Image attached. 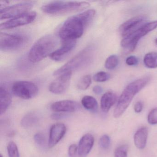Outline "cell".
Instances as JSON below:
<instances>
[{
    "label": "cell",
    "instance_id": "1",
    "mask_svg": "<svg viewBox=\"0 0 157 157\" xmlns=\"http://www.w3.org/2000/svg\"><path fill=\"white\" fill-rule=\"evenodd\" d=\"M95 11L90 10L69 18L59 32L62 42L76 40L82 36L84 30L93 21Z\"/></svg>",
    "mask_w": 157,
    "mask_h": 157
},
{
    "label": "cell",
    "instance_id": "2",
    "mask_svg": "<svg viewBox=\"0 0 157 157\" xmlns=\"http://www.w3.org/2000/svg\"><path fill=\"white\" fill-rule=\"evenodd\" d=\"M150 81L149 77H145L134 81L127 86L121 94L114 111L115 117L117 118L123 114L135 95L142 90Z\"/></svg>",
    "mask_w": 157,
    "mask_h": 157
},
{
    "label": "cell",
    "instance_id": "3",
    "mask_svg": "<svg viewBox=\"0 0 157 157\" xmlns=\"http://www.w3.org/2000/svg\"><path fill=\"white\" fill-rule=\"evenodd\" d=\"M57 44V39L55 36L48 35L38 39L33 45L28 53L30 62L36 63L50 56Z\"/></svg>",
    "mask_w": 157,
    "mask_h": 157
},
{
    "label": "cell",
    "instance_id": "4",
    "mask_svg": "<svg viewBox=\"0 0 157 157\" xmlns=\"http://www.w3.org/2000/svg\"><path fill=\"white\" fill-rule=\"evenodd\" d=\"M90 4L84 2L55 1L42 7L44 12L50 14H64L85 10Z\"/></svg>",
    "mask_w": 157,
    "mask_h": 157
},
{
    "label": "cell",
    "instance_id": "5",
    "mask_svg": "<svg viewBox=\"0 0 157 157\" xmlns=\"http://www.w3.org/2000/svg\"><path fill=\"white\" fill-rule=\"evenodd\" d=\"M92 56L91 48L87 47L79 52L71 59L54 72L55 76H59L67 72H72L87 65Z\"/></svg>",
    "mask_w": 157,
    "mask_h": 157
},
{
    "label": "cell",
    "instance_id": "6",
    "mask_svg": "<svg viewBox=\"0 0 157 157\" xmlns=\"http://www.w3.org/2000/svg\"><path fill=\"white\" fill-rule=\"evenodd\" d=\"M157 28V21L145 24L129 35L124 37L121 41V46L129 53L133 52L140 39Z\"/></svg>",
    "mask_w": 157,
    "mask_h": 157
},
{
    "label": "cell",
    "instance_id": "7",
    "mask_svg": "<svg viewBox=\"0 0 157 157\" xmlns=\"http://www.w3.org/2000/svg\"><path fill=\"white\" fill-rule=\"evenodd\" d=\"M12 91L13 94L17 97L28 100L34 98L37 95L38 89L33 82L20 81L13 83Z\"/></svg>",
    "mask_w": 157,
    "mask_h": 157
},
{
    "label": "cell",
    "instance_id": "8",
    "mask_svg": "<svg viewBox=\"0 0 157 157\" xmlns=\"http://www.w3.org/2000/svg\"><path fill=\"white\" fill-rule=\"evenodd\" d=\"M25 42V38L19 35L2 33L0 34V48L1 51L16 50L21 47Z\"/></svg>",
    "mask_w": 157,
    "mask_h": 157
},
{
    "label": "cell",
    "instance_id": "9",
    "mask_svg": "<svg viewBox=\"0 0 157 157\" xmlns=\"http://www.w3.org/2000/svg\"><path fill=\"white\" fill-rule=\"evenodd\" d=\"M34 6V2H24L18 3L1 10V20L13 18L29 12Z\"/></svg>",
    "mask_w": 157,
    "mask_h": 157
},
{
    "label": "cell",
    "instance_id": "10",
    "mask_svg": "<svg viewBox=\"0 0 157 157\" xmlns=\"http://www.w3.org/2000/svg\"><path fill=\"white\" fill-rule=\"evenodd\" d=\"M36 16V13L35 12H29L14 17L6 22L1 24L0 25V29L1 30H9L29 24L35 20Z\"/></svg>",
    "mask_w": 157,
    "mask_h": 157
},
{
    "label": "cell",
    "instance_id": "11",
    "mask_svg": "<svg viewBox=\"0 0 157 157\" xmlns=\"http://www.w3.org/2000/svg\"><path fill=\"white\" fill-rule=\"evenodd\" d=\"M59 76L49 85V91L56 94H62L67 90L70 83L72 72H65Z\"/></svg>",
    "mask_w": 157,
    "mask_h": 157
},
{
    "label": "cell",
    "instance_id": "12",
    "mask_svg": "<svg viewBox=\"0 0 157 157\" xmlns=\"http://www.w3.org/2000/svg\"><path fill=\"white\" fill-rule=\"evenodd\" d=\"M146 18L142 16H137L129 19L121 25L119 32L123 37L129 35L145 24Z\"/></svg>",
    "mask_w": 157,
    "mask_h": 157
},
{
    "label": "cell",
    "instance_id": "13",
    "mask_svg": "<svg viewBox=\"0 0 157 157\" xmlns=\"http://www.w3.org/2000/svg\"><path fill=\"white\" fill-rule=\"evenodd\" d=\"M76 45V40L63 42L62 46L50 55V58L57 61L65 59L74 49Z\"/></svg>",
    "mask_w": 157,
    "mask_h": 157
},
{
    "label": "cell",
    "instance_id": "14",
    "mask_svg": "<svg viewBox=\"0 0 157 157\" xmlns=\"http://www.w3.org/2000/svg\"><path fill=\"white\" fill-rule=\"evenodd\" d=\"M80 108V106L78 103L71 100L58 101L51 105V110L56 113H72Z\"/></svg>",
    "mask_w": 157,
    "mask_h": 157
},
{
    "label": "cell",
    "instance_id": "15",
    "mask_svg": "<svg viewBox=\"0 0 157 157\" xmlns=\"http://www.w3.org/2000/svg\"><path fill=\"white\" fill-rule=\"evenodd\" d=\"M66 130V126L62 123L55 124L51 127L48 140L49 147H53L60 141L65 136Z\"/></svg>",
    "mask_w": 157,
    "mask_h": 157
},
{
    "label": "cell",
    "instance_id": "16",
    "mask_svg": "<svg viewBox=\"0 0 157 157\" xmlns=\"http://www.w3.org/2000/svg\"><path fill=\"white\" fill-rule=\"evenodd\" d=\"M94 137L92 135H84L80 140L78 147V153L79 157H86L91 150L94 144Z\"/></svg>",
    "mask_w": 157,
    "mask_h": 157
},
{
    "label": "cell",
    "instance_id": "17",
    "mask_svg": "<svg viewBox=\"0 0 157 157\" xmlns=\"http://www.w3.org/2000/svg\"><path fill=\"white\" fill-rule=\"evenodd\" d=\"M148 135V129L146 127L137 130L134 136V144L137 148L143 149L146 147Z\"/></svg>",
    "mask_w": 157,
    "mask_h": 157
},
{
    "label": "cell",
    "instance_id": "18",
    "mask_svg": "<svg viewBox=\"0 0 157 157\" xmlns=\"http://www.w3.org/2000/svg\"><path fill=\"white\" fill-rule=\"evenodd\" d=\"M117 97L115 94L112 92H107L102 96L101 106L103 112L107 113L115 104Z\"/></svg>",
    "mask_w": 157,
    "mask_h": 157
},
{
    "label": "cell",
    "instance_id": "19",
    "mask_svg": "<svg viewBox=\"0 0 157 157\" xmlns=\"http://www.w3.org/2000/svg\"><path fill=\"white\" fill-rule=\"evenodd\" d=\"M12 102V97L10 93L4 88H0V114H4Z\"/></svg>",
    "mask_w": 157,
    "mask_h": 157
},
{
    "label": "cell",
    "instance_id": "20",
    "mask_svg": "<svg viewBox=\"0 0 157 157\" xmlns=\"http://www.w3.org/2000/svg\"><path fill=\"white\" fill-rule=\"evenodd\" d=\"M39 116L35 113H30L26 114L21 121V124L25 128H30L38 123Z\"/></svg>",
    "mask_w": 157,
    "mask_h": 157
},
{
    "label": "cell",
    "instance_id": "21",
    "mask_svg": "<svg viewBox=\"0 0 157 157\" xmlns=\"http://www.w3.org/2000/svg\"><path fill=\"white\" fill-rule=\"evenodd\" d=\"M82 106L89 111L95 112L98 108V103L94 97L92 96H84L82 100Z\"/></svg>",
    "mask_w": 157,
    "mask_h": 157
},
{
    "label": "cell",
    "instance_id": "22",
    "mask_svg": "<svg viewBox=\"0 0 157 157\" xmlns=\"http://www.w3.org/2000/svg\"><path fill=\"white\" fill-rule=\"evenodd\" d=\"M145 66L148 68H156L157 67V53L150 52L145 55L144 58Z\"/></svg>",
    "mask_w": 157,
    "mask_h": 157
},
{
    "label": "cell",
    "instance_id": "23",
    "mask_svg": "<svg viewBox=\"0 0 157 157\" xmlns=\"http://www.w3.org/2000/svg\"><path fill=\"white\" fill-rule=\"evenodd\" d=\"M91 77L90 75H86L81 78L78 82L77 87L80 90H85L89 88L91 83Z\"/></svg>",
    "mask_w": 157,
    "mask_h": 157
},
{
    "label": "cell",
    "instance_id": "24",
    "mask_svg": "<svg viewBox=\"0 0 157 157\" xmlns=\"http://www.w3.org/2000/svg\"><path fill=\"white\" fill-rule=\"evenodd\" d=\"M119 63V59L116 55H112L107 58L105 60V67L108 70H113L115 68Z\"/></svg>",
    "mask_w": 157,
    "mask_h": 157
},
{
    "label": "cell",
    "instance_id": "25",
    "mask_svg": "<svg viewBox=\"0 0 157 157\" xmlns=\"http://www.w3.org/2000/svg\"><path fill=\"white\" fill-rule=\"evenodd\" d=\"M7 150L9 157H20L18 147L13 141H11L9 143Z\"/></svg>",
    "mask_w": 157,
    "mask_h": 157
},
{
    "label": "cell",
    "instance_id": "26",
    "mask_svg": "<svg viewBox=\"0 0 157 157\" xmlns=\"http://www.w3.org/2000/svg\"><path fill=\"white\" fill-rule=\"evenodd\" d=\"M111 78V75L104 71L97 72L94 76L93 79L94 81L97 82H104L108 80Z\"/></svg>",
    "mask_w": 157,
    "mask_h": 157
},
{
    "label": "cell",
    "instance_id": "27",
    "mask_svg": "<svg viewBox=\"0 0 157 157\" xmlns=\"http://www.w3.org/2000/svg\"><path fill=\"white\" fill-rule=\"evenodd\" d=\"M128 147L126 145H121L114 151L115 157H127Z\"/></svg>",
    "mask_w": 157,
    "mask_h": 157
},
{
    "label": "cell",
    "instance_id": "28",
    "mask_svg": "<svg viewBox=\"0 0 157 157\" xmlns=\"http://www.w3.org/2000/svg\"><path fill=\"white\" fill-rule=\"evenodd\" d=\"M110 138L107 135H104L101 137L99 140V145L101 148L106 149L110 145Z\"/></svg>",
    "mask_w": 157,
    "mask_h": 157
},
{
    "label": "cell",
    "instance_id": "29",
    "mask_svg": "<svg viewBox=\"0 0 157 157\" xmlns=\"http://www.w3.org/2000/svg\"><path fill=\"white\" fill-rule=\"evenodd\" d=\"M34 139L38 146L41 147H45L46 140L44 134L41 133H37L34 136Z\"/></svg>",
    "mask_w": 157,
    "mask_h": 157
},
{
    "label": "cell",
    "instance_id": "30",
    "mask_svg": "<svg viewBox=\"0 0 157 157\" xmlns=\"http://www.w3.org/2000/svg\"><path fill=\"white\" fill-rule=\"evenodd\" d=\"M147 121L150 124L155 125L157 124V108L152 109L149 113Z\"/></svg>",
    "mask_w": 157,
    "mask_h": 157
},
{
    "label": "cell",
    "instance_id": "31",
    "mask_svg": "<svg viewBox=\"0 0 157 157\" xmlns=\"http://www.w3.org/2000/svg\"><path fill=\"white\" fill-rule=\"evenodd\" d=\"M78 152V147L76 144H71L68 149L69 157H77Z\"/></svg>",
    "mask_w": 157,
    "mask_h": 157
},
{
    "label": "cell",
    "instance_id": "32",
    "mask_svg": "<svg viewBox=\"0 0 157 157\" xmlns=\"http://www.w3.org/2000/svg\"><path fill=\"white\" fill-rule=\"evenodd\" d=\"M126 63L128 66H136L138 63V59L134 56H130L126 59Z\"/></svg>",
    "mask_w": 157,
    "mask_h": 157
},
{
    "label": "cell",
    "instance_id": "33",
    "mask_svg": "<svg viewBox=\"0 0 157 157\" xmlns=\"http://www.w3.org/2000/svg\"><path fill=\"white\" fill-rule=\"evenodd\" d=\"M67 115L64 113H56L53 114L51 115V118L54 120H59L67 117Z\"/></svg>",
    "mask_w": 157,
    "mask_h": 157
},
{
    "label": "cell",
    "instance_id": "34",
    "mask_svg": "<svg viewBox=\"0 0 157 157\" xmlns=\"http://www.w3.org/2000/svg\"><path fill=\"white\" fill-rule=\"evenodd\" d=\"M143 103L141 102L138 101L135 104L134 110L136 113H140L143 109Z\"/></svg>",
    "mask_w": 157,
    "mask_h": 157
},
{
    "label": "cell",
    "instance_id": "35",
    "mask_svg": "<svg viewBox=\"0 0 157 157\" xmlns=\"http://www.w3.org/2000/svg\"><path fill=\"white\" fill-rule=\"evenodd\" d=\"M94 92L96 94H101L103 92V89L101 86H95L93 88Z\"/></svg>",
    "mask_w": 157,
    "mask_h": 157
},
{
    "label": "cell",
    "instance_id": "36",
    "mask_svg": "<svg viewBox=\"0 0 157 157\" xmlns=\"http://www.w3.org/2000/svg\"><path fill=\"white\" fill-rule=\"evenodd\" d=\"M155 43H156V45H157V38L155 40Z\"/></svg>",
    "mask_w": 157,
    "mask_h": 157
},
{
    "label": "cell",
    "instance_id": "37",
    "mask_svg": "<svg viewBox=\"0 0 157 157\" xmlns=\"http://www.w3.org/2000/svg\"><path fill=\"white\" fill-rule=\"evenodd\" d=\"M0 157H3V156H2V154H1V155H0Z\"/></svg>",
    "mask_w": 157,
    "mask_h": 157
}]
</instances>
